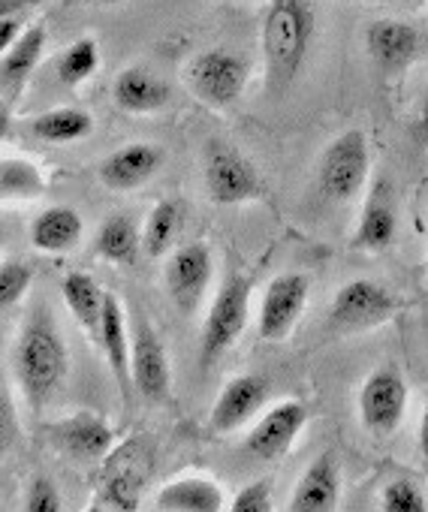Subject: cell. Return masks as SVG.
<instances>
[{
  "label": "cell",
  "mask_w": 428,
  "mask_h": 512,
  "mask_svg": "<svg viewBox=\"0 0 428 512\" xmlns=\"http://www.w3.org/2000/svg\"><path fill=\"white\" fill-rule=\"evenodd\" d=\"M19 31H22V22L13 19V16H4V22H0V52H7V49L16 46Z\"/></svg>",
  "instance_id": "cell-35"
},
{
  "label": "cell",
  "mask_w": 428,
  "mask_h": 512,
  "mask_svg": "<svg viewBox=\"0 0 428 512\" xmlns=\"http://www.w3.org/2000/svg\"><path fill=\"white\" fill-rule=\"evenodd\" d=\"M314 34V16L305 0H272L263 22V55L269 94H284L299 76Z\"/></svg>",
  "instance_id": "cell-2"
},
{
  "label": "cell",
  "mask_w": 428,
  "mask_h": 512,
  "mask_svg": "<svg viewBox=\"0 0 428 512\" xmlns=\"http://www.w3.org/2000/svg\"><path fill=\"white\" fill-rule=\"evenodd\" d=\"M266 401V380L257 377V374H242V377H233L224 392L218 395L211 407V431L218 434H230L236 428H242Z\"/></svg>",
  "instance_id": "cell-15"
},
{
  "label": "cell",
  "mask_w": 428,
  "mask_h": 512,
  "mask_svg": "<svg viewBox=\"0 0 428 512\" xmlns=\"http://www.w3.org/2000/svg\"><path fill=\"white\" fill-rule=\"evenodd\" d=\"M64 4H94V0H64Z\"/></svg>",
  "instance_id": "cell-38"
},
{
  "label": "cell",
  "mask_w": 428,
  "mask_h": 512,
  "mask_svg": "<svg viewBox=\"0 0 428 512\" xmlns=\"http://www.w3.org/2000/svg\"><path fill=\"white\" fill-rule=\"evenodd\" d=\"M61 293H64L67 308L79 320V326L94 341H100V323H103V308H106V293L100 290V284L85 272H70L61 284Z\"/></svg>",
  "instance_id": "cell-23"
},
{
  "label": "cell",
  "mask_w": 428,
  "mask_h": 512,
  "mask_svg": "<svg viewBox=\"0 0 428 512\" xmlns=\"http://www.w3.org/2000/svg\"><path fill=\"white\" fill-rule=\"evenodd\" d=\"M419 452L428 458V407L422 413V422H419Z\"/></svg>",
  "instance_id": "cell-36"
},
{
  "label": "cell",
  "mask_w": 428,
  "mask_h": 512,
  "mask_svg": "<svg viewBox=\"0 0 428 512\" xmlns=\"http://www.w3.org/2000/svg\"><path fill=\"white\" fill-rule=\"evenodd\" d=\"M154 467V449L148 437H130L124 446L112 452L106 461L103 485L91 509H112V512H133L139 506V491L148 482Z\"/></svg>",
  "instance_id": "cell-4"
},
{
  "label": "cell",
  "mask_w": 428,
  "mask_h": 512,
  "mask_svg": "<svg viewBox=\"0 0 428 512\" xmlns=\"http://www.w3.org/2000/svg\"><path fill=\"white\" fill-rule=\"evenodd\" d=\"M251 290H254V281L236 272L227 275V281L221 284L202 326V341H199L202 368L214 365L242 338L248 317H251Z\"/></svg>",
  "instance_id": "cell-3"
},
{
  "label": "cell",
  "mask_w": 428,
  "mask_h": 512,
  "mask_svg": "<svg viewBox=\"0 0 428 512\" xmlns=\"http://www.w3.org/2000/svg\"><path fill=\"white\" fill-rule=\"evenodd\" d=\"M425 506H428V500H425L422 488L410 479H395L380 494L383 512H422Z\"/></svg>",
  "instance_id": "cell-31"
},
{
  "label": "cell",
  "mask_w": 428,
  "mask_h": 512,
  "mask_svg": "<svg viewBox=\"0 0 428 512\" xmlns=\"http://www.w3.org/2000/svg\"><path fill=\"white\" fill-rule=\"evenodd\" d=\"M94 250L100 260L115 263V266H133L136 253L142 250V238L136 235V223L127 214H112L103 220L97 238H94Z\"/></svg>",
  "instance_id": "cell-26"
},
{
  "label": "cell",
  "mask_w": 428,
  "mask_h": 512,
  "mask_svg": "<svg viewBox=\"0 0 428 512\" xmlns=\"http://www.w3.org/2000/svg\"><path fill=\"white\" fill-rule=\"evenodd\" d=\"M82 217L70 205H55L46 208L40 217L31 223V244L43 253H67L82 241Z\"/></svg>",
  "instance_id": "cell-21"
},
{
  "label": "cell",
  "mask_w": 428,
  "mask_h": 512,
  "mask_svg": "<svg viewBox=\"0 0 428 512\" xmlns=\"http://www.w3.org/2000/svg\"><path fill=\"white\" fill-rule=\"evenodd\" d=\"M106 353V362L118 380V386L124 392H130V383H133V365H130V356H133V335L127 329V320H124V308L118 302V296L106 293V308H103V323H100V341H97Z\"/></svg>",
  "instance_id": "cell-16"
},
{
  "label": "cell",
  "mask_w": 428,
  "mask_h": 512,
  "mask_svg": "<svg viewBox=\"0 0 428 512\" xmlns=\"http://www.w3.org/2000/svg\"><path fill=\"white\" fill-rule=\"evenodd\" d=\"M154 509L160 512H221L224 503V491L214 479L205 476H181L175 482H166L154 503Z\"/></svg>",
  "instance_id": "cell-17"
},
{
  "label": "cell",
  "mask_w": 428,
  "mask_h": 512,
  "mask_svg": "<svg viewBox=\"0 0 428 512\" xmlns=\"http://www.w3.org/2000/svg\"><path fill=\"white\" fill-rule=\"evenodd\" d=\"M91 130H94V118L82 109H52L34 121V133L52 145L79 142V139L91 136Z\"/></svg>",
  "instance_id": "cell-28"
},
{
  "label": "cell",
  "mask_w": 428,
  "mask_h": 512,
  "mask_svg": "<svg viewBox=\"0 0 428 512\" xmlns=\"http://www.w3.org/2000/svg\"><path fill=\"white\" fill-rule=\"evenodd\" d=\"M112 97H115L118 109H124L130 115H148L169 103V85L142 67H127L118 73V79L112 85Z\"/></svg>",
  "instance_id": "cell-20"
},
{
  "label": "cell",
  "mask_w": 428,
  "mask_h": 512,
  "mask_svg": "<svg viewBox=\"0 0 428 512\" xmlns=\"http://www.w3.org/2000/svg\"><path fill=\"white\" fill-rule=\"evenodd\" d=\"M133 386L145 395V401L160 404L169 398V386H172V374H169V359H166V347L163 341L154 335V329L139 320L133 329Z\"/></svg>",
  "instance_id": "cell-12"
},
{
  "label": "cell",
  "mask_w": 428,
  "mask_h": 512,
  "mask_svg": "<svg viewBox=\"0 0 428 512\" xmlns=\"http://www.w3.org/2000/svg\"><path fill=\"white\" fill-rule=\"evenodd\" d=\"M163 160H166L163 148L148 145V142H133V145L112 151L100 163L97 175L109 190H136L154 178V172L163 166Z\"/></svg>",
  "instance_id": "cell-14"
},
{
  "label": "cell",
  "mask_w": 428,
  "mask_h": 512,
  "mask_svg": "<svg viewBox=\"0 0 428 512\" xmlns=\"http://www.w3.org/2000/svg\"><path fill=\"white\" fill-rule=\"evenodd\" d=\"M97 64H100L97 40H94V37H82V40H76V43L61 55L58 76H61V82H67V85H82L85 79H91V76L97 73Z\"/></svg>",
  "instance_id": "cell-30"
},
{
  "label": "cell",
  "mask_w": 428,
  "mask_h": 512,
  "mask_svg": "<svg viewBox=\"0 0 428 512\" xmlns=\"http://www.w3.org/2000/svg\"><path fill=\"white\" fill-rule=\"evenodd\" d=\"M211 281V250L202 241L178 247L166 263V293L181 314H193Z\"/></svg>",
  "instance_id": "cell-11"
},
{
  "label": "cell",
  "mask_w": 428,
  "mask_h": 512,
  "mask_svg": "<svg viewBox=\"0 0 428 512\" xmlns=\"http://www.w3.org/2000/svg\"><path fill=\"white\" fill-rule=\"evenodd\" d=\"M422 127H425V133H428V97H425V106H422Z\"/></svg>",
  "instance_id": "cell-37"
},
{
  "label": "cell",
  "mask_w": 428,
  "mask_h": 512,
  "mask_svg": "<svg viewBox=\"0 0 428 512\" xmlns=\"http://www.w3.org/2000/svg\"><path fill=\"white\" fill-rule=\"evenodd\" d=\"M392 311H395V299L386 287L356 278L335 293L329 308V323L338 329H371L386 323Z\"/></svg>",
  "instance_id": "cell-9"
},
{
  "label": "cell",
  "mask_w": 428,
  "mask_h": 512,
  "mask_svg": "<svg viewBox=\"0 0 428 512\" xmlns=\"http://www.w3.org/2000/svg\"><path fill=\"white\" fill-rule=\"evenodd\" d=\"M410 4H416V0H410Z\"/></svg>",
  "instance_id": "cell-39"
},
{
  "label": "cell",
  "mask_w": 428,
  "mask_h": 512,
  "mask_svg": "<svg viewBox=\"0 0 428 512\" xmlns=\"http://www.w3.org/2000/svg\"><path fill=\"white\" fill-rule=\"evenodd\" d=\"M248 73L251 67L242 55L227 49H211V52H199L187 64V85L199 100L211 106H230L242 97L248 85Z\"/></svg>",
  "instance_id": "cell-6"
},
{
  "label": "cell",
  "mask_w": 428,
  "mask_h": 512,
  "mask_svg": "<svg viewBox=\"0 0 428 512\" xmlns=\"http://www.w3.org/2000/svg\"><path fill=\"white\" fill-rule=\"evenodd\" d=\"M43 172L25 160V157H7L0 163V196L4 202H13V199H34L43 193Z\"/></svg>",
  "instance_id": "cell-29"
},
{
  "label": "cell",
  "mask_w": 428,
  "mask_h": 512,
  "mask_svg": "<svg viewBox=\"0 0 428 512\" xmlns=\"http://www.w3.org/2000/svg\"><path fill=\"white\" fill-rule=\"evenodd\" d=\"M275 503H272V488H269V482H251V485H245L239 494H236V500H233V509L236 512H269Z\"/></svg>",
  "instance_id": "cell-34"
},
{
  "label": "cell",
  "mask_w": 428,
  "mask_h": 512,
  "mask_svg": "<svg viewBox=\"0 0 428 512\" xmlns=\"http://www.w3.org/2000/svg\"><path fill=\"white\" fill-rule=\"evenodd\" d=\"M305 422H308V407L302 401H281L248 434L245 449L260 461H275L293 446Z\"/></svg>",
  "instance_id": "cell-13"
},
{
  "label": "cell",
  "mask_w": 428,
  "mask_h": 512,
  "mask_svg": "<svg viewBox=\"0 0 428 512\" xmlns=\"http://www.w3.org/2000/svg\"><path fill=\"white\" fill-rule=\"evenodd\" d=\"M67 344L49 311H34L16 341V374L19 386L34 410H43L67 380Z\"/></svg>",
  "instance_id": "cell-1"
},
{
  "label": "cell",
  "mask_w": 428,
  "mask_h": 512,
  "mask_svg": "<svg viewBox=\"0 0 428 512\" xmlns=\"http://www.w3.org/2000/svg\"><path fill=\"white\" fill-rule=\"evenodd\" d=\"M43 49H46V25L37 22L31 25L13 49L7 52H0V82H4V94L7 100L13 97V91L19 94L25 79L34 73V67L40 64L43 58Z\"/></svg>",
  "instance_id": "cell-22"
},
{
  "label": "cell",
  "mask_w": 428,
  "mask_h": 512,
  "mask_svg": "<svg viewBox=\"0 0 428 512\" xmlns=\"http://www.w3.org/2000/svg\"><path fill=\"white\" fill-rule=\"evenodd\" d=\"M205 193L214 205H245L260 199V175L251 160L230 142L205 145Z\"/></svg>",
  "instance_id": "cell-5"
},
{
  "label": "cell",
  "mask_w": 428,
  "mask_h": 512,
  "mask_svg": "<svg viewBox=\"0 0 428 512\" xmlns=\"http://www.w3.org/2000/svg\"><path fill=\"white\" fill-rule=\"evenodd\" d=\"M368 55L383 67V70H401L404 64H410V58L419 49V34L416 28H410L407 22H395V19H380L368 28L365 37Z\"/></svg>",
  "instance_id": "cell-19"
},
{
  "label": "cell",
  "mask_w": 428,
  "mask_h": 512,
  "mask_svg": "<svg viewBox=\"0 0 428 512\" xmlns=\"http://www.w3.org/2000/svg\"><path fill=\"white\" fill-rule=\"evenodd\" d=\"M181 220H184L181 199H163L151 208V214L142 226V250L151 256V260H160V256L172 247Z\"/></svg>",
  "instance_id": "cell-27"
},
{
  "label": "cell",
  "mask_w": 428,
  "mask_h": 512,
  "mask_svg": "<svg viewBox=\"0 0 428 512\" xmlns=\"http://www.w3.org/2000/svg\"><path fill=\"white\" fill-rule=\"evenodd\" d=\"M395 238V211L386 199V187H374V193L368 196L362 217H359V229L353 235V247L356 250H383L389 247Z\"/></svg>",
  "instance_id": "cell-25"
},
{
  "label": "cell",
  "mask_w": 428,
  "mask_h": 512,
  "mask_svg": "<svg viewBox=\"0 0 428 512\" xmlns=\"http://www.w3.org/2000/svg\"><path fill=\"white\" fill-rule=\"evenodd\" d=\"M64 509V500L55 488V482L49 479H34L31 482V491L25 497V512H61Z\"/></svg>",
  "instance_id": "cell-33"
},
{
  "label": "cell",
  "mask_w": 428,
  "mask_h": 512,
  "mask_svg": "<svg viewBox=\"0 0 428 512\" xmlns=\"http://www.w3.org/2000/svg\"><path fill=\"white\" fill-rule=\"evenodd\" d=\"M320 190L332 202H350L368 178V142L365 133L350 130L338 136L320 160Z\"/></svg>",
  "instance_id": "cell-7"
},
{
  "label": "cell",
  "mask_w": 428,
  "mask_h": 512,
  "mask_svg": "<svg viewBox=\"0 0 428 512\" xmlns=\"http://www.w3.org/2000/svg\"><path fill=\"white\" fill-rule=\"evenodd\" d=\"M407 410V383L395 368H377L359 392V416L371 434H392Z\"/></svg>",
  "instance_id": "cell-10"
},
{
  "label": "cell",
  "mask_w": 428,
  "mask_h": 512,
  "mask_svg": "<svg viewBox=\"0 0 428 512\" xmlns=\"http://www.w3.org/2000/svg\"><path fill=\"white\" fill-rule=\"evenodd\" d=\"M58 437L76 458H103L112 452V428L97 413H79L58 425Z\"/></svg>",
  "instance_id": "cell-24"
},
{
  "label": "cell",
  "mask_w": 428,
  "mask_h": 512,
  "mask_svg": "<svg viewBox=\"0 0 428 512\" xmlns=\"http://www.w3.org/2000/svg\"><path fill=\"white\" fill-rule=\"evenodd\" d=\"M338 503V464L332 452H323L311 461L299 479L290 509L293 512H329Z\"/></svg>",
  "instance_id": "cell-18"
},
{
  "label": "cell",
  "mask_w": 428,
  "mask_h": 512,
  "mask_svg": "<svg viewBox=\"0 0 428 512\" xmlns=\"http://www.w3.org/2000/svg\"><path fill=\"white\" fill-rule=\"evenodd\" d=\"M31 281H34V272L25 263H4L0 266V305H4V311L25 299Z\"/></svg>",
  "instance_id": "cell-32"
},
{
  "label": "cell",
  "mask_w": 428,
  "mask_h": 512,
  "mask_svg": "<svg viewBox=\"0 0 428 512\" xmlns=\"http://www.w3.org/2000/svg\"><path fill=\"white\" fill-rule=\"evenodd\" d=\"M308 296H311V281L305 275H299V272L278 275L269 284L263 305H260V320H257L260 338L263 341H284L293 332L296 320L302 317Z\"/></svg>",
  "instance_id": "cell-8"
}]
</instances>
